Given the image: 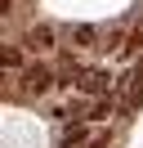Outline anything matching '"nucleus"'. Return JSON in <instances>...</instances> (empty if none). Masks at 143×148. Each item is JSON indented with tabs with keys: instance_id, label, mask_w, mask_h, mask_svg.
Wrapping results in <instances>:
<instances>
[{
	"instance_id": "3",
	"label": "nucleus",
	"mask_w": 143,
	"mask_h": 148,
	"mask_svg": "<svg viewBox=\"0 0 143 148\" xmlns=\"http://www.w3.org/2000/svg\"><path fill=\"white\" fill-rule=\"evenodd\" d=\"M85 139H89V126H85V121H67V126L58 130V144L63 148H80Z\"/></svg>"
},
{
	"instance_id": "4",
	"label": "nucleus",
	"mask_w": 143,
	"mask_h": 148,
	"mask_svg": "<svg viewBox=\"0 0 143 148\" xmlns=\"http://www.w3.org/2000/svg\"><path fill=\"white\" fill-rule=\"evenodd\" d=\"M67 36H72V45H94V40H98V27H89V23H72Z\"/></svg>"
},
{
	"instance_id": "2",
	"label": "nucleus",
	"mask_w": 143,
	"mask_h": 148,
	"mask_svg": "<svg viewBox=\"0 0 143 148\" xmlns=\"http://www.w3.org/2000/svg\"><path fill=\"white\" fill-rule=\"evenodd\" d=\"M27 49H36V54L54 49V27H49V23H36V27L27 32Z\"/></svg>"
},
{
	"instance_id": "5",
	"label": "nucleus",
	"mask_w": 143,
	"mask_h": 148,
	"mask_svg": "<svg viewBox=\"0 0 143 148\" xmlns=\"http://www.w3.org/2000/svg\"><path fill=\"white\" fill-rule=\"evenodd\" d=\"M80 90H85V94H103L107 90V72H85V76H80Z\"/></svg>"
},
{
	"instance_id": "6",
	"label": "nucleus",
	"mask_w": 143,
	"mask_h": 148,
	"mask_svg": "<svg viewBox=\"0 0 143 148\" xmlns=\"http://www.w3.org/2000/svg\"><path fill=\"white\" fill-rule=\"evenodd\" d=\"M0 58H5V67H9V72H27V63H22V49H18V45H9Z\"/></svg>"
},
{
	"instance_id": "1",
	"label": "nucleus",
	"mask_w": 143,
	"mask_h": 148,
	"mask_svg": "<svg viewBox=\"0 0 143 148\" xmlns=\"http://www.w3.org/2000/svg\"><path fill=\"white\" fill-rule=\"evenodd\" d=\"M54 81H58V72H54V67H45V63H27V72H22V85H27L31 94H45Z\"/></svg>"
},
{
	"instance_id": "7",
	"label": "nucleus",
	"mask_w": 143,
	"mask_h": 148,
	"mask_svg": "<svg viewBox=\"0 0 143 148\" xmlns=\"http://www.w3.org/2000/svg\"><path fill=\"white\" fill-rule=\"evenodd\" d=\"M134 49H143V27H139V32L130 36V45H125V54H134Z\"/></svg>"
}]
</instances>
